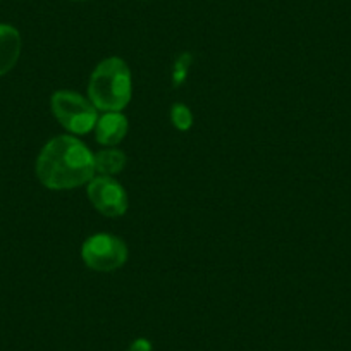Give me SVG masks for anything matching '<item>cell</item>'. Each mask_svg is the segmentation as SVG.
I'll return each instance as SVG.
<instances>
[{"mask_svg":"<svg viewBox=\"0 0 351 351\" xmlns=\"http://www.w3.org/2000/svg\"><path fill=\"white\" fill-rule=\"evenodd\" d=\"M171 121L172 126L180 131H188L193 126V114L184 104H174L171 109Z\"/></svg>","mask_w":351,"mask_h":351,"instance_id":"obj_9","label":"cell"},{"mask_svg":"<svg viewBox=\"0 0 351 351\" xmlns=\"http://www.w3.org/2000/svg\"><path fill=\"white\" fill-rule=\"evenodd\" d=\"M23 40L18 29L11 25H0V76L8 74L18 64Z\"/></svg>","mask_w":351,"mask_h":351,"instance_id":"obj_7","label":"cell"},{"mask_svg":"<svg viewBox=\"0 0 351 351\" xmlns=\"http://www.w3.org/2000/svg\"><path fill=\"white\" fill-rule=\"evenodd\" d=\"M88 198L106 217H123L128 212V195L123 184L110 176H97L88 183Z\"/></svg>","mask_w":351,"mask_h":351,"instance_id":"obj_5","label":"cell"},{"mask_svg":"<svg viewBox=\"0 0 351 351\" xmlns=\"http://www.w3.org/2000/svg\"><path fill=\"white\" fill-rule=\"evenodd\" d=\"M128 117L123 112H106L95 124V138L104 147L121 143L128 134Z\"/></svg>","mask_w":351,"mask_h":351,"instance_id":"obj_6","label":"cell"},{"mask_svg":"<svg viewBox=\"0 0 351 351\" xmlns=\"http://www.w3.org/2000/svg\"><path fill=\"white\" fill-rule=\"evenodd\" d=\"M73 2H86V0H73Z\"/></svg>","mask_w":351,"mask_h":351,"instance_id":"obj_12","label":"cell"},{"mask_svg":"<svg viewBox=\"0 0 351 351\" xmlns=\"http://www.w3.org/2000/svg\"><path fill=\"white\" fill-rule=\"evenodd\" d=\"M126 155L124 152L116 150V148H106L93 155V164H95V172L100 176H116L126 167Z\"/></svg>","mask_w":351,"mask_h":351,"instance_id":"obj_8","label":"cell"},{"mask_svg":"<svg viewBox=\"0 0 351 351\" xmlns=\"http://www.w3.org/2000/svg\"><path fill=\"white\" fill-rule=\"evenodd\" d=\"M52 114L62 128L73 134H86L95 130L99 121L97 107L84 97L69 90H60L52 95L50 100Z\"/></svg>","mask_w":351,"mask_h":351,"instance_id":"obj_3","label":"cell"},{"mask_svg":"<svg viewBox=\"0 0 351 351\" xmlns=\"http://www.w3.org/2000/svg\"><path fill=\"white\" fill-rule=\"evenodd\" d=\"M128 351H152V343L148 339L140 337V339L133 341V343L130 344Z\"/></svg>","mask_w":351,"mask_h":351,"instance_id":"obj_11","label":"cell"},{"mask_svg":"<svg viewBox=\"0 0 351 351\" xmlns=\"http://www.w3.org/2000/svg\"><path fill=\"white\" fill-rule=\"evenodd\" d=\"M93 154L80 138L69 134L52 138L36 158V178L49 190L83 186L93 180Z\"/></svg>","mask_w":351,"mask_h":351,"instance_id":"obj_1","label":"cell"},{"mask_svg":"<svg viewBox=\"0 0 351 351\" xmlns=\"http://www.w3.org/2000/svg\"><path fill=\"white\" fill-rule=\"evenodd\" d=\"M81 258L88 267L97 272H112L123 267L128 260L124 241L112 234H93L81 246Z\"/></svg>","mask_w":351,"mask_h":351,"instance_id":"obj_4","label":"cell"},{"mask_svg":"<svg viewBox=\"0 0 351 351\" xmlns=\"http://www.w3.org/2000/svg\"><path fill=\"white\" fill-rule=\"evenodd\" d=\"M191 60H193V57L186 52L178 57V60L174 62V67H172V84L174 86H181L184 83L188 73H190Z\"/></svg>","mask_w":351,"mask_h":351,"instance_id":"obj_10","label":"cell"},{"mask_svg":"<svg viewBox=\"0 0 351 351\" xmlns=\"http://www.w3.org/2000/svg\"><path fill=\"white\" fill-rule=\"evenodd\" d=\"M133 83L128 64L119 57L102 60L90 76L88 97L97 110L121 112L130 104Z\"/></svg>","mask_w":351,"mask_h":351,"instance_id":"obj_2","label":"cell"}]
</instances>
